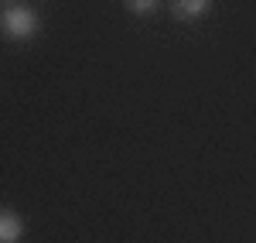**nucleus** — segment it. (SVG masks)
<instances>
[{
  "label": "nucleus",
  "mask_w": 256,
  "mask_h": 243,
  "mask_svg": "<svg viewBox=\"0 0 256 243\" xmlns=\"http://www.w3.org/2000/svg\"><path fill=\"white\" fill-rule=\"evenodd\" d=\"M4 4H18V0H4Z\"/></svg>",
  "instance_id": "5"
},
{
  "label": "nucleus",
  "mask_w": 256,
  "mask_h": 243,
  "mask_svg": "<svg viewBox=\"0 0 256 243\" xmlns=\"http://www.w3.org/2000/svg\"><path fill=\"white\" fill-rule=\"evenodd\" d=\"M24 233H28L24 216L14 212L10 205H0V243H20Z\"/></svg>",
  "instance_id": "3"
},
{
  "label": "nucleus",
  "mask_w": 256,
  "mask_h": 243,
  "mask_svg": "<svg viewBox=\"0 0 256 243\" xmlns=\"http://www.w3.org/2000/svg\"><path fill=\"white\" fill-rule=\"evenodd\" d=\"M216 7V0H168V11L174 21H184V24H195V21L208 18Z\"/></svg>",
  "instance_id": "2"
},
{
  "label": "nucleus",
  "mask_w": 256,
  "mask_h": 243,
  "mask_svg": "<svg viewBox=\"0 0 256 243\" xmlns=\"http://www.w3.org/2000/svg\"><path fill=\"white\" fill-rule=\"evenodd\" d=\"M41 31V14L31 4H4L0 7V35L10 41H31Z\"/></svg>",
  "instance_id": "1"
},
{
  "label": "nucleus",
  "mask_w": 256,
  "mask_h": 243,
  "mask_svg": "<svg viewBox=\"0 0 256 243\" xmlns=\"http://www.w3.org/2000/svg\"><path fill=\"white\" fill-rule=\"evenodd\" d=\"M123 7H126V14H134V18H150L160 7V0H123Z\"/></svg>",
  "instance_id": "4"
}]
</instances>
